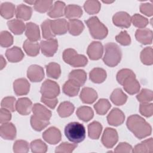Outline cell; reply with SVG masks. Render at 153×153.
<instances>
[{
	"label": "cell",
	"mask_w": 153,
	"mask_h": 153,
	"mask_svg": "<svg viewBox=\"0 0 153 153\" xmlns=\"http://www.w3.org/2000/svg\"><path fill=\"white\" fill-rule=\"evenodd\" d=\"M106 72L105 69L100 68L93 69L89 74L90 79L94 83L100 84L103 82L106 78Z\"/></svg>",
	"instance_id": "27"
},
{
	"label": "cell",
	"mask_w": 153,
	"mask_h": 153,
	"mask_svg": "<svg viewBox=\"0 0 153 153\" xmlns=\"http://www.w3.org/2000/svg\"><path fill=\"white\" fill-rule=\"evenodd\" d=\"M53 1H35L34 10L39 13H44L49 11L53 6Z\"/></svg>",
	"instance_id": "44"
},
{
	"label": "cell",
	"mask_w": 153,
	"mask_h": 153,
	"mask_svg": "<svg viewBox=\"0 0 153 153\" xmlns=\"http://www.w3.org/2000/svg\"><path fill=\"white\" fill-rule=\"evenodd\" d=\"M136 98L140 103H149L153 99V93L151 90L143 88L136 96Z\"/></svg>",
	"instance_id": "48"
},
{
	"label": "cell",
	"mask_w": 153,
	"mask_h": 153,
	"mask_svg": "<svg viewBox=\"0 0 153 153\" xmlns=\"http://www.w3.org/2000/svg\"><path fill=\"white\" fill-rule=\"evenodd\" d=\"M27 76L32 82H40L44 77V69L39 65H32L27 69Z\"/></svg>",
	"instance_id": "13"
},
{
	"label": "cell",
	"mask_w": 153,
	"mask_h": 153,
	"mask_svg": "<svg viewBox=\"0 0 153 153\" xmlns=\"http://www.w3.org/2000/svg\"><path fill=\"white\" fill-rule=\"evenodd\" d=\"M65 7V4L63 2L60 1H56L53 5L51 8L48 12L47 14L51 18L62 17L64 15Z\"/></svg>",
	"instance_id": "30"
},
{
	"label": "cell",
	"mask_w": 153,
	"mask_h": 153,
	"mask_svg": "<svg viewBox=\"0 0 153 153\" xmlns=\"http://www.w3.org/2000/svg\"><path fill=\"white\" fill-rule=\"evenodd\" d=\"M42 137L47 143L51 145H56L61 140L62 134L59 128L51 127L44 131Z\"/></svg>",
	"instance_id": "10"
},
{
	"label": "cell",
	"mask_w": 153,
	"mask_h": 153,
	"mask_svg": "<svg viewBox=\"0 0 153 153\" xmlns=\"http://www.w3.org/2000/svg\"><path fill=\"white\" fill-rule=\"evenodd\" d=\"M32 112L33 115L45 121H49L51 117V112L46 107L39 103H35L33 105L32 107Z\"/></svg>",
	"instance_id": "21"
},
{
	"label": "cell",
	"mask_w": 153,
	"mask_h": 153,
	"mask_svg": "<svg viewBox=\"0 0 153 153\" xmlns=\"http://www.w3.org/2000/svg\"><path fill=\"white\" fill-rule=\"evenodd\" d=\"M0 135L6 140H13L16 136V128L11 123H2L0 127Z\"/></svg>",
	"instance_id": "17"
},
{
	"label": "cell",
	"mask_w": 153,
	"mask_h": 153,
	"mask_svg": "<svg viewBox=\"0 0 153 153\" xmlns=\"http://www.w3.org/2000/svg\"><path fill=\"white\" fill-rule=\"evenodd\" d=\"M76 114L79 119L85 122L90 121L94 116V112L92 109L87 106H83L78 108L76 110Z\"/></svg>",
	"instance_id": "36"
},
{
	"label": "cell",
	"mask_w": 153,
	"mask_h": 153,
	"mask_svg": "<svg viewBox=\"0 0 153 153\" xmlns=\"http://www.w3.org/2000/svg\"><path fill=\"white\" fill-rule=\"evenodd\" d=\"M13 88L16 95H26L29 92L30 84L25 78H19L16 79L13 82Z\"/></svg>",
	"instance_id": "16"
},
{
	"label": "cell",
	"mask_w": 153,
	"mask_h": 153,
	"mask_svg": "<svg viewBox=\"0 0 153 153\" xmlns=\"http://www.w3.org/2000/svg\"><path fill=\"white\" fill-rule=\"evenodd\" d=\"M68 31L74 36L80 35L84 29L82 22L78 19H71L68 22Z\"/></svg>",
	"instance_id": "29"
},
{
	"label": "cell",
	"mask_w": 153,
	"mask_h": 153,
	"mask_svg": "<svg viewBox=\"0 0 153 153\" xmlns=\"http://www.w3.org/2000/svg\"><path fill=\"white\" fill-rule=\"evenodd\" d=\"M87 53L91 60H97L100 59L103 53V47L101 42L93 41L88 47Z\"/></svg>",
	"instance_id": "12"
},
{
	"label": "cell",
	"mask_w": 153,
	"mask_h": 153,
	"mask_svg": "<svg viewBox=\"0 0 153 153\" xmlns=\"http://www.w3.org/2000/svg\"><path fill=\"white\" fill-rule=\"evenodd\" d=\"M131 21L135 27L140 29L146 27L149 23L148 20L146 17L139 14H134L131 17Z\"/></svg>",
	"instance_id": "47"
},
{
	"label": "cell",
	"mask_w": 153,
	"mask_h": 153,
	"mask_svg": "<svg viewBox=\"0 0 153 153\" xmlns=\"http://www.w3.org/2000/svg\"><path fill=\"white\" fill-rule=\"evenodd\" d=\"M41 101L51 109H54L58 103V100H57V97L56 98H47V97L42 96L41 98Z\"/></svg>",
	"instance_id": "59"
},
{
	"label": "cell",
	"mask_w": 153,
	"mask_h": 153,
	"mask_svg": "<svg viewBox=\"0 0 153 153\" xmlns=\"http://www.w3.org/2000/svg\"><path fill=\"white\" fill-rule=\"evenodd\" d=\"M132 146L127 142H121L114 149L115 152L128 153L132 152Z\"/></svg>",
	"instance_id": "55"
},
{
	"label": "cell",
	"mask_w": 153,
	"mask_h": 153,
	"mask_svg": "<svg viewBox=\"0 0 153 153\" xmlns=\"http://www.w3.org/2000/svg\"><path fill=\"white\" fill-rule=\"evenodd\" d=\"M121 85L123 86L124 90L129 94H134L140 90V84L136 79V75L134 73L127 76L123 81Z\"/></svg>",
	"instance_id": "7"
},
{
	"label": "cell",
	"mask_w": 153,
	"mask_h": 153,
	"mask_svg": "<svg viewBox=\"0 0 153 153\" xmlns=\"http://www.w3.org/2000/svg\"><path fill=\"white\" fill-rule=\"evenodd\" d=\"M23 47L25 53L29 56H36L39 53L40 45L38 44V43L32 42L29 39H26L24 42Z\"/></svg>",
	"instance_id": "34"
},
{
	"label": "cell",
	"mask_w": 153,
	"mask_h": 153,
	"mask_svg": "<svg viewBox=\"0 0 153 153\" xmlns=\"http://www.w3.org/2000/svg\"><path fill=\"white\" fill-rule=\"evenodd\" d=\"M65 134L69 141L78 143L84 140L85 137V128L83 124L79 123L72 122L66 126Z\"/></svg>",
	"instance_id": "3"
},
{
	"label": "cell",
	"mask_w": 153,
	"mask_h": 153,
	"mask_svg": "<svg viewBox=\"0 0 153 153\" xmlns=\"http://www.w3.org/2000/svg\"><path fill=\"white\" fill-rule=\"evenodd\" d=\"M85 23L88 27L90 35L93 38L103 39L107 36L108 33L107 27L100 22L96 16L90 17L85 21Z\"/></svg>",
	"instance_id": "4"
},
{
	"label": "cell",
	"mask_w": 153,
	"mask_h": 153,
	"mask_svg": "<svg viewBox=\"0 0 153 153\" xmlns=\"http://www.w3.org/2000/svg\"><path fill=\"white\" fill-rule=\"evenodd\" d=\"M140 11L148 16H152L153 14V6L151 3H143L141 4L140 5Z\"/></svg>",
	"instance_id": "56"
},
{
	"label": "cell",
	"mask_w": 153,
	"mask_h": 153,
	"mask_svg": "<svg viewBox=\"0 0 153 153\" xmlns=\"http://www.w3.org/2000/svg\"><path fill=\"white\" fill-rule=\"evenodd\" d=\"M74 109L75 107L72 103L65 101L59 105L57 111L60 117L66 118L71 116L73 114Z\"/></svg>",
	"instance_id": "33"
},
{
	"label": "cell",
	"mask_w": 153,
	"mask_h": 153,
	"mask_svg": "<svg viewBox=\"0 0 153 153\" xmlns=\"http://www.w3.org/2000/svg\"><path fill=\"white\" fill-rule=\"evenodd\" d=\"M25 35L28 39L32 42H36L38 41L41 38L39 26L32 22L26 23Z\"/></svg>",
	"instance_id": "20"
},
{
	"label": "cell",
	"mask_w": 153,
	"mask_h": 153,
	"mask_svg": "<svg viewBox=\"0 0 153 153\" xmlns=\"http://www.w3.org/2000/svg\"><path fill=\"white\" fill-rule=\"evenodd\" d=\"M32 107V102L27 97L19 98L16 103V110L22 115H29Z\"/></svg>",
	"instance_id": "15"
},
{
	"label": "cell",
	"mask_w": 153,
	"mask_h": 153,
	"mask_svg": "<svg viewBox=\"0 0 153 153\" xmlns=\"http://www.w3.org/2000/svg\"><path fill=\"white\" fill-rule=\"evenodd\" d=\"M25 2H26L27 4H29L30 5H34V4L35 2V1H25Z\"/></svg>",
	"instance_id": "61"
},
{
	"label": "cell",
	"mask_w": 153,
	"mask_h": 153,
	"mask_svg": "<svg viewBox=\"0 0 153 153\" xmlns=\"http://www.w3.org/2000/svg\"><path fill=\"white\" fill-rule=\"evenodd\" d=\"M32 14V9L30 7L25 4H20L17 7L16 16L19 20H28Z\"/></svg>",
	"instance_id": "28"
},
{
	"label": "cell",
	"mask_w": 153,
	"mask_h": 153,
	"mask_svg": "<svg viewBox=\"0 0 153 153\" xmlns=\"http://www.w3.org/2000/svg\"><path fill=\"white\" fill-rule=\"evenodd\" d=\"M79 97L84 103L91 104L97 99V93L92 88L84 87L82 89Z\"/></svg>",
	"instance_id": "22"
},
{
	"label": "cell",
	"mask_w": 153,
	"mask_h": 153,
	"mask_svg": "<svg viewBox=\"0 0 153 153\" xmlns=\"http://www.w3.org/2000/svg\"><path fill=\"white\" fill-rule=\"evenodd\" d=\"M40 92L43 97L56 98L60 94V87L56 82L50 79H46L42 84Z\"/></svg>",
	"instance_id": "6"
},
{
	"label": "cell",
	"mask_w": 153,
	"mask_h": 153,
	"mask_svg": "<svg viewBox=\"0 0 153 153\" xmlns=\"http://www.w3.org/2000/svg\"><path fill=\"white\" fill-rule=\"evenodd\" d=\"M40 49L42 53L47 57L53 56L58 49V41L56 39L41 41Z\"/></svg>",
	"instance_id": "9"
},
{
	"label": "cell",
	"mask_w": 153,
	"mask_h": 153,
	"mask_svg": "<svg viewBox=\"0 0 153 153\" xmlns=\"http://www.w3.org/2000/svg\"><path fill=\"white\" fill-rule=\"evenodd\" d=\"M51 20H45L42 23L41 26L42 32V36L47 40L53 39L56 36L52 31L51 27Z\"/></svg>",
	"instance_id": "43"
},
{
	"label": "cell",
	"mask_w": 153,
	"mask_h": 153,
	"mask_svg": "<svg viewBox=\"0 0 153 153\" xmlns=\"http://www.w3.org/2000/svg\"><path fill=\"white\" fill-rule=\"evenodd\" d=\"M121 57V50L117 44L108 42L105 45V54L103 61L106 65L109 67H114L118 65Z\"/></svg>",
	"instance_id": "2"
},
{
	"label": "cell",
	"mask_w": 153,
	"mask_h": 153,
	"mask_svg": "<svg viewBox=\"0 0 153 153\" xmlns=\"http://www.w3.org/2000/svg\"><path fill=\"white\" fill-rule=\"evenodd\" d=\"M77 143H70L68 142H63L56 147L55 149L56 152H65L71 153L77 147Z\"/></svg>",
	"instance_id": "52"
},
{
	"label": "cell",
	"mask_w": 153,
	"mask_h": 153,
	"mask_svg": "<svg viewBox=\"0 0 153 153\" xmlns=\"http://www.w3.org/2000/svg\"><path fill=\"white\" fill-rule=\"evenodd\" d=\"M115 40L121 45L126 46L131 43V38L127 31H121L118 35L115 36Z\"/></svg>",
	"instance_id": "54"
},
{
	"label": "cell",
	"mask_w": 153,
	"mask_h": 153,
	"mask_svg": "<svg viewBox=\"0 0 153 153\" xmlns=\"http://www.w3.org/2000/svg\"><path fill=\"white\" fill-rule=\"evenodd\" d=\"M16 98L12 96L4 97L1 102V108L7 109L11 112L16 111Z\"/></svg>",
	"instance_id": "51"
},
{
	"label": "cell",
	"mask_w": 153,
	"mask_h": 153,
	"mask_svg": "<svg viewBox=\"0 0 153 153\" xmlns=\"http://www.w3.org/2000/svg\"><path fill=\"white\" fill-rule=\"evenodd\" d=\"M114 24L122 28H128L131 25V17L126 12L120 11L115 13L112 17Z\"/></svg>",
	"instance_id": "11"
},
{
	"label": "cell",
	"mask_w": 153,
	"mask_h": 153,
	"mask_svg": "<svg viewBox=\"0 0 153 153\" xmlns=\"http://www.w3.org/2000/svg\"><path fill=\"white\" fill-rule=\"evenodd\" d=\"M51 27L52 31L55 35L65 34L68 30V22L64 19H59L51 20Z\"/></svg>",
	"instance_id": "19"
},
{
	"label": "cell",
	"mask_w": 153,
	"mask_h": 153,
	"mask_svg": "<svg viewBox=\"0 0 153 153\" xmlns=\"http://www.w3.org/2000/svg\"><path fill=\"white\" fill-rule=\"evenodd\" d=\"M125 120L124 113L118 108L112 109L107 116L109 124L113 126H118L122 124Z\"/></svg>",
	"instance_id": "14"
},
{
	"label": "cell",
	"mask_w": 153,
	"mask_h": 153,
	"mask_svg": "<svg viewBox=\"0 0 153 153\" xmlns=\"http://www.w3.org/2000/svg\"><path fill=\"white\" fill-rule=\"evenodd\" d=\"M103 3H105V4H111V3H112V2H114V1H102Z\"/></svg>",
	"instance_id": "62"
},
{
	"label": "cell",
	"mask_w": 153,
	"mask_h": 153,
	"mask_svg": "<svg viewBox=\"0 0 153 153\" xmlns=\"http://www.w3.org/2000/svg\"><path fill=\"white\" fill-rule=\"evenodd\" d=\"M13 43V37L8 31L4 30L0 34V44L2 47H9Z\"/></svg>",
	"instance_id": "49"
},
{
	"label": "cell",
	"mask_w": 153,
	"mask_h": 153,
	"mask_svg": "<svg viewBox=\"0 0 153 153\" xmlns=\"http://www.w3.org/2000/svg\"><path fill=\"white\" fill-rule=\"evenodd\" d=\"M63 59L65 62L73 67H83L88 62V60L84 55L78 54L72 48H68L63 51Z\"/></svg>",
	"instance_id": "5"
},
{
	"label": "cell",
	"mask_w": 153,
	"mask_h": 153,
	"mask_svg": "<svg viewBox=\"0 0 153 153\" xmlns=\"http://www.w3.org/2000/svg\"><path fill=\"white\" fill-rule=\"evenodd\" d=\"M30 147L32 152L45 153L47 151V145L40 139H36L31 142Z\"/></svg>",
	"instance_id": "45"
},
{
	"label": "cell",
	"mask_w": 153,
	"mask_h": 153,
	"mask_svg": "<svg viewBox=\"0 0 153 153\" xmlns=\"http://www.w3.org/2000/svg\"><path fill=\"white\" fill-rule=\"evenodd\" d=\"M11 118V114L9 110L1 108L0 110V123L1 124L8 122Z\"/></svg>",
	"instance_id": "58"
},
{
	"label": "cell",
	"mask_w": 153,
	"mask_h": 153,
	"mask_svg": "<svg viewBox=\"0 0 153 153\" xmlns=\"http://www.w3.org/2000/svg\"><path fill=\"white\" fill-rule=\"evenodd\" d=\"M16 10L15 5L13 4L5 2L1 5L0 14L4 19H10L14 16Z\"/></svg>",
	"instance_id": "35"
},
{
	"label": "cell",
	"mask_w": 153,
	"mask_h": 153,
	"mask_svg": "<svg viewBox=\"0 0 153 153\" xmlns=\"http://www.w3.org/2000/svg\"><path fill=\"white\" fill-rule=\"evenodd\" d=\"M10 30L15 35H21L26 29V25L24 22L19 19H13L7 22Z\"/></svg>",
	"instance_id": "32"
},
{
	"label": "cell",
	"mask_w": 153,
	"mask_h": 153,
	"mask_svg": "<svg viewBox=\"0 0 153 153\" xmlns=\"http://www.w3.org/2000/svg\"><path fill=\"white\" fill-rule=\"evenodd\" d=\"M110 99L115 105L121 106L126 102L127 100V96L121 88H116L111 93Z\"/></svg>",
	"instance_id": "31"
},
{
	"label": "cell",
	"mask_w": 153,
	"mask_h": 153,
	"mask_svg": "<svg viewBox=\"0 0 153 153\" xmlns=\"http://www.w3.org/2000/svg\"><path fill=\"white\" fill-rule=\"evenodd\" d=\"M111 106V105L108 100L106 99H100L94 105V108L97 114L103 115L107 113Z\"/></svg>",
	"instance_id": "40"
},
{
	"label": "cell",
	"mask_w": 153,
	"mask_h": 153,
	"mask_svg": "<svg viewBox=\"0 0 153 153\" xmlns=\"http://www.w3.org/2000/svg\"><path fill=\"white\" fill-rule=\"evenodd\" d=\"M49 124V121L41 120L33 115L30 117V125L36 131H41L45 128Z\"/></svg>",
	"instance_id": "46"
},
{
	"label": "cell",
	"mask_w": 153,
	"mask_h": 153,
	"mask_svg": "<svg viewBox=\"0 0 153 153\" xmlns=\"http://www.w3.org/2000/svg\"><path fill=\"white\" fill-rule=\"evenodd\" d=\"M29 150L27 142L24 140H17L13 145V151L16 153H26Z\"/></svg>",
	"instance_id": "50"
},
{
	"label": "cell",
	"mask_w": 153,
	"mask_h": 153,
	"mask_svg": "<svg viewBox=\"0 0 153 153\" xmlns=\"http://www.w3.org/2000/svg\"><path fill=\"white\" fill-rule=\"evenodd\" d=\"M127 127L133 134L138 139H143L152 133V127L142 117L134 114L128 117Z\"/></svg>",
	"instance_id": "1"
},
{
	"label": "cell",
	"mask_w": 153,
	"mask_h": 153,
	"mask_svg": "<svg viewBox=\"0 0 153 153\" xmlns=\"http://www.w3.org/2000/svg\"><path fill=\"white\" fill-rule=\"evenodd\" d=\"M24 53L18 47L14 46L7 50L5 56L8 60L12 63H16L21 61L24 57Z\"/></svg>",
	"instance_id": "23"
},
{
	"label": "cell",
	"mask_w": 153,
	"mask_h": 153,
	"mask_svg": "<svg viewBox=\"0 0 153 153\" xmlns=\"http://www.w3.org/2000/svg\"><path fill=\"white\" fill-rule=\"evenodd\" d=\"M68 78L76 81L80 86H82L87 80V74L82 69H76L69 73Z\"/></svg>",
	"instance_id": "37"
},
{
	"label": "cell",
	"mask_w": 153,
	"mask_h": 153,
	"mask_svg": "<svg viewBox=\"0 0 153 153\" xmlns=\"http://www.w3.org/2000/svg\"><path fill=\"white\" fill-rule=\"evenodd\" d=\"M102 131V124L97 121H93L88 125V134L90 138L98 139Z\"/></svg>",
	"instance_id": "38"
},
{
	"label": "cell",
	"mask_w": 153,
	"mask_h": 153,
	"mask_svg": "<svg viewBox=\"0 0 153 153\" xmlns=\"http://www.w3.org/2000/svg\"><path fill=\"white\" fill-rule=\"evenodd\" d=\"M134 73L131 70L129 69H123L118 71L117 74V80L118 82L121 84L123 81L128 75Z\"/></svg>",
	"instance_id": "57"
},
{
	"label": "cell",
	"mask_w": 153,
	"mask_h": 153,
	"mask_svg": "<svg viewBox=\"0 0 153 153\" xmlns=\"http://www.w3.org/2000/svg\"><path fill=\"white\" fill-rule=\"evenodd\" d=\"M140 113L145 117H150L153 114V104L152 103H141L139 106Z\"/></svg>",
	"instance_id": "53"
},
{
	"label": "cell",
	"mask_w": 153,
	"mask_h": 153,
	"mask_svg": "<svg viewBox=\"0 0 153 153\" xmlns=\"http://www.w3.org/2000/svg\"><path fill=\"white\" fill-rule=\"evenodd\" d=\"M47 75L48 77L53 79H58L61 75L60 65L55 62H51L46 66Z\"/></svg>",
	"instance_id": "39"
},
{
	"label": "cell",
	"mask_w": 153,
	"mask_h": 153,
	"mask_svg": "<svg viewBox=\"0 0 153 153\" xmlns=\"http://www.w3.org/2000/svg\"><path fill=\"white\" fill-rule=\"evenodd\" d=\"M64 15L67 19H76L82 15V10L79 5L75 4H69L65 7Z\"/></svg>",
	"instance_id": "25"
},
{
	"label": "cell",
	"mask_w": 153,
	"mask_h": 153,
	"mask_svg": "<svg viewBox=\"0 0 153 153\" xmlns=\"http://www.w3.org/2000/svg\"><path fill=\"white\" fill-rule=\"evenodd\" d=\"M118 136L117 130L112 128L107 127L102 136V143L107 148H112L118 142Z\"/></svg>",
	"instance_id": "8"
},
{
	"label": "cell",
	"mask_w": 153,
	"mask_h": 153,
	"mask_svg": "<svg viewBox=\"0 0 153 153\" xmlns=\"http://www.w3.org/2000/svg\"><path fill=\"white\" fill-rule=\"evenodd\" d=\"M0 69L1 70H2L3 68H5V66H6V64H7V62L5 60V59L2 56H1V60H0Z\"/></svg>",
	"instance_id": "60"
},
{
	"label": "cell",
	"mask_w": 153,
	"mask_h": 153,
	"mask_svg": "<svg viewBox=\"0 0 153 153\" xmlns=\"http://www.w3.org/2000/svg\"><path fill=\"white\" fill-rule=\"evenodd\" d=\"M140 60L145 65H151L153 63V53L151 47H145L142 50L140 55Z\"/></svg>",
	"instance_id": "42"
},
{
	"label": "cell",
	"mask_w": 153,
	"mask_h": 153,
	"mask_svg": "<svg viewBox=\"0 0 153 153\" xmlns=\"http://www.w3.org/2000/svg\"><path fill=\"white\" fill-rule=\"evenodd\" d=\"M100 8L101 5L98 1L88 0L85 1L84 4V8L88 14H95L98 13Z\"/></svg>",
	"instance_id": "41"
},
{
	"label": "cell",
	"mask_w": 153,
	"mask_h": 153,
	"mask_svg": "<svg viewBox=\"0 0 153 153\" xmlns=\"http://www.w3.org/2000/svg\"><path fill=\"white\" fill-rule=\"evenodd\" d=\"M80 85L75 81L69 79L63 85V92L68 96L74 97L79 91Z\"/></svg>",
	"instance_id": "24"
},
{
	"label": "cell",
	"mask_w": 153,
	"mask_h": 153,
	"mask_svg": "<svg viewBox=\"0 0 153 153\" xmlns=\"http://www.w3.org/2000/svg\"><path fill=\"white\" fill-rule=\"evenodd\" d=\"M136 40L143 45L151 44L152 42V31L148 28L139 29L135 33Z\"/></svg>",
	"instance_id": "18"
},
{
	"label": "cell",
	"mask_w": 153,
	"mask_h": 153,
	"mask_svg": "<svg viewBox=\"0 0 153 153\" xmlns=\"http://www.w3.org/2000/svg\"><path fill=\"white\" fill-rule=\"evenodd\" d=\"M153 152V140L152 137L146 139L136 145L132 149V152L134 153H151Z\"/></svg>",
	"instance_id": "26"
}]
</instances>
